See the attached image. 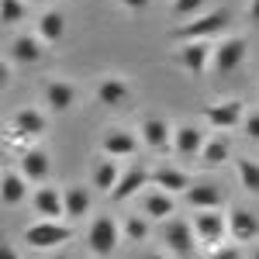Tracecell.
Returning a JSON list of instances; mask_svg holds the SVG:
<instances>
[{"label":"cell","mask_w":259,"mask_h":259,"mask_svg":"<svg viewBox=\"0 0 259 259\" xmlns=\"http://www.w3.org/2000/svg\"><path fill=\"white\" fill-rule=\"evenodd\" d=\"M152 187H159V190L177 197V194H187L194 183H190V177L180 166H159V169H152Z\"/></svg>","instance_id":"17"},{"label":"cell","mask_w":259,"mask_h":259,"mask_svg":"<svg viewBox=\"0 0 259 259\" xmlns=\"http://www.w3.org/2000/svg\"><path fill=\"white\" fill-rule=\"evenodd\" d=\"M249 18L259 21V0H249Z\"/></svg>","instance_id":"36"},{"label":"cell","mask_w":259,"mask_h":259,"mask_svg":"<svg viewBox=\"0 0 259 259\" xmlns=\"http://www.w3.org/2000/svg\"><path fill=\"white\" fill-rule=\"evenodd\" d=\"M242 132H245V139L259 142V111H249L245 121H242Z\"/></svg>","instance_id":"32"},{"label":"cell","mask_w":259,"mask_h":259,"mask_svg":"<svg viewBox=\"0 0 259 259\" xmlns=\"http://www.w3.org/2000/svg\"><path fill=\"white\" fill-rule=\"evenodd\" d=\"M45 45H56V41L66 35V18H62V11H45L38 18V31H35Z\"/></svg>","instance_id":"24"},{"label":"cell","mask_w":259,"mask_h":259,"mask_svg":"<svg viewBox=\"0 0 259 259\" xmlns=\"http://www.w3.org/2000/svg\"><path fill=\"white\" fill-rule=\"evenodd\" d=\"M162 245L173 252V256H190L194 245H197V232L194 225L183 218H169L166 221V232H162Z\"/></svg>","instance_id":"5"},{"label":"cell","mask_w":259,"mask_h":259,"mask_svg":"<svg viewBox=\"0 0 259 259\" xmlns=\"http://www.w3.org/2000/svg\"><path fill=\"white\" fill-rule=\"evenodd\" d=\"M41 132H45V114H41L38 107H21L14 121H11V139H38Z\"/></svg>","instance_id":"13"},{"label":"cell","mask_w":259,"mask_h":259,"mask_svg":"<svg viewBox=\"0 0 259 259\" xmlns=\"http://www.w3.org/2000/svg\"><path fill=\"white\" fill-rule=\"evenodd\" d=\"M252 259H259V249H256V252H252Z\"/></svg>","instance_id":"39"},{"label":"cell","mask_w":259,"mask_h":259,"mask_svg":"<svg viewBox=\"0 0 259 259\" xmlns=\"http://www.w3.org/2000/svg\"><path fill=\"white\" fill-rule=\"evenodd\" d=\"M145 259H166V256H162V252H149Z\"/></svg>","instance_id":"37"},{"label":"cell","mask_w":259,"mask_h":259,"mask_svg":"<svg viewBox=\"0 0 259 259\" xmlns=\"http://www.w3.org/2000/svg\"><path fill=\"white\" fill-rule=\"evenodd\" d=\"M177 62L190 76H200V73H207V66L214 62V45H211V41H183L180 52H177Z\"/></svg>","instance_id":"6"},{"label":"cell","mask_w":259,"mask_h":259,"mask_svg":"<svg viewBox=\"0 0 259 259\" xmlns=\"http://www.w3.org/2000/svg\"><path fill=\"white\" fill-rule=\"evenodd\" d=\"M31 207L41 221H62L66 218V197H62L56 187H38L31 194Z\"/></svg>","instance_id":"9"},{"label":"cell","mask_w":259,"mask_h":259,"mask_svg":"<svg viewBox=\"0 0 259 259\" xmlns=\"http://www.w3.org/2000/svg\"><path fill=\"white\" fill-rule=\"evenodd\" d=\"M204 132H200L197 124H180L177 132H173V149H177L180 156H187V159H197L200 152H204Z\"/></svg>","instance_id":"15"},{"label":"cell","mask_w":259,"mask_h":259,"mask_svg":"<svg viewBox=\"0 0 259 259\" xmlns=\"http://www.w3.org/2000/svg\"><path fill=\"white\" fill-rule=\"evenodd\" d=\"M228 24H232V14H228V11H204V14H197L194 21L180 24L177 31H173V38L207 41V38H214V35H221V31H228Z\"/></svg>","instance_id":"1"},{"label":"cell","mask_w":259,"mask_h":259,"mask_svg":"<svg viewBox=\"0 0 259 259\" xmlns=\"http://www.w3.org/2000/svg\"><path fill=\"white\" fill-rule=\"evenodd\" d=\"M49 169H52V162L45 156V149H35V145H28L24 152H21V177L31 180V183H41V180L49 177Z\"/></svg>","instance_id":"16"},{"label":"cell","mask_w":259,"mask_h":259,"mask_svg":"<svg viewBox=\"0 0 259 259\" xmlns=\"http://www.w3.org/2000/svg\"><path fill=\"white\" fill-rule=\"evenodd\" d=\"M28 4H38V0H28Z\"/></svg>","instance_id":"40"},{"label":"cell","mask_w":259,"mask_h":259,"mask_svg":"<svg viewBox=\"0 0 259 259\" xmlns=\"http://www.w3.org/2000/svg\"><path fill=\"white\" fill-rule=\"evenodd\" d=\"M190 225H194V232H197V242L211 245V249H218L221 242H225V235H228V218L221 214L218 207H211V211H194Z\"/></svg>","instance_id":"4"},{"label":"cell","mask_w":259,"mask_h":259,"mask_svg":"<svg viewBox=\"0 0 259 259\" xmlns=\"http://www.w3.org/2000/svg\"><path fill=\"white\" fill-rule=\"evenodd\" d=\"M121 169L118 159H111V156H104V159L94 166V187H97L100 194H114V187H118V180H121Z\"/></svg>","instance_id":"23"},{"label":"cell","mask_w":259,"mask_h":259,"mask_svg":"<svg viewBox=\"0 0 259 259\" xmlns=\"http://www.w3.org/2000/svg\"><path fill=\"white\" fill-rule=\"evenodd\" d=\"M173 211H177V197L173 194H166L159 187H152V190L142 194V214L149 221H169Z\"/></svg>","instance_id":"10"},{"label":"cell","mask_w":259,"mask_h":259,"mask_svg":"<svg viewBox=\"0 0 259 259\" xmlns=\"http://www.w3.org/2000/svg\"><path fill=\"white\" fill-rule=\"evenodd\" d=\"M100 149L111 159H124V156H135L139 152V139L132 132H124V128H107L104 139H100Z\"/></svg>","instance_id":"12"},{"label":"cell","mask_w":259,"mask_h":259,"mask_svg":"<svg viewBox=\"0 0 259 259\" xmlns=\"http://www.w3.org/2000/svg\"><path fill=\"white\" fill-rule=\"evenodd\" d=\"M204 121L211 124V128H235V124H242L245 121V104H242L239 97L232 100H218V104H211V107H204Z\"/></svg>","instance_id":"7"},{"label":"cell","mask_w":259,"mask_h":259,"mask_svg":"<svg viewBox=\"0 0 259 259\" xmlns=\"http://www.w3.org/2000/svg\"><path fill=\"white\" fill-rule=\"evenodd\" d=\"M0 259H21V252L14 249V245H4V256H0Z\"/></svg>","instance_id":"35"},{"label":"cell","mask_w":259,"mask_h":259,"mask_svg":"<svg viewBox=\"0 0 259 259\" xmlns=\"http://www.w3.org/2000/svg\"><path fill=\"white\" fill-rule=\"evenodd\" d=\"M121 239H124L121 225L114 218H107V214L94 218V225L87 228V245H90L94 256H114V249L121 245Z\"/></svg>","instance_id":"2"},{"label":"cell","mask_w":259,"mask_h":259,"mask_svg":"<svg viewBox=\"0 0 259 259\" xmlns=\"http://www.w3.org/2000/svg\"><path fill=\"white\" fill-rule=\"evenodd\" d=\"M245 56H249L245 38H225L218 49H214V62H211V66H214V73L225 76V73H235L242 62H245Z\"/></svg>","instance_id":"8"},{"label":"cell","mask_w":259,"mask_h":259,"mask_svg":"<svg viewBox=\"0 0 259 259\" xmlns=\"http://www.w3.org/2000/svg\"><path fill=\"white\" fill-rule=\"evenodd\" d=\"M187 204H194V211H211V207L225 204V194H221V187H214V183H194L187 190Z\"/></svg>","instance_id":"21"},{"label":"cell","mask_w":259,"mask_h":259,"mask_svg":"<svg viewBox=\"0 0 259 259\" xmlns=\"http://www.w3.org/2000/svg\"><path fill=\"white\" fill-rule=\"evenodd\" d=\"M121 232H124V239H128V242H145V239H149V218L132 214V218L121 225Z\"/></svg>","instance_id":"29"},{"label":"cell","mask_w":259,"mask_h":259,"mask_svg":"<svg viewBox=\"0 0 259 259\" xmlns=\"http://www.w3.org/2000/svg\"><path fill=\"white\" fill-rule=\"evenodd\" d=\"M228 159H232V145H228V139H221V135H214V139H207V145H204V152H200V166L214 169V166H225Z\"/></svg>","instance_id":"26"},{"label":"cell","mask_w":259,"mask_h":259,"mask_svg":"<svg viewBox=\"0 0 259 259\" xmlns=\"http://www.w3.org/2000/svg\"><path fill=\"white\" fill-rule=\"evenodd\" d=\"M62 197H66V218L69 221H80L87 218V211H90V190L87 187H69V190H62Z\"/></svg>","instance_id":"25"},{"label":"cell","mask_w":259,"mask_h":259,"mask_svg":"<svg viewBox=\"0 0 259 259\" xmlns=\"http://www.w3.org/2000/svg\"><path fill=\"white\" fill-rule=\"evenodd\" d=\"M139 128H142V142L152 152H169V121H162L159 114H145L139 121Z\"/></svg>","instance_id":"14"},{"label":"cell","mask_w":259,"mask_h":259,"mask_svg":"<svg viewBox=\"0 0 259 259\" xmlns=\"http://www.w3.org/2000/svg\"><path fill=\"white\" fill-rule=\"evenodd\" d=\"M235 173H239L242 190H249V194H259V162H256V159H249V156H239V159H235Z\"/></svg>","instance_id":"28"},{"label":"cell","mask_w":259,"mask_h":259,"mask_svg":"<svg viewBox=\"0 0 259 259\" xmlns=\"http://www.w3.org/2000/svg\"><path fill=\"white\" fill-rule=\"evenodd\" d=\"M152 180V173L149 169H142V166H132V169H124L118 180V187H114V194L111 197L114 200H128V197H135V194H142L145 190V183Z\"/></svg>","instance_id":"19"},{"label":"cell","mask_w":259,"mask_h":259,"mask_svg":"<svg viewBox=\"0 0 259 259\" xmlns=\"http://www.w3.org/2000/svg\"><path fill=\"white\" fill-rule=\"evenodd\" d=\"M94 94H97V104H104V107H118V104L128 100V80H121V76H104Z\"/></svg>","instance_id":"20"},{"label":"cell","mask_w":259,"mask_h":259,"mask_svg":"<svg viewBox=\"0 0 259 259\" xmlns=\"http://www.w3.org/2000/svg\"><path fill=\"white\" fill-rule=\"evenodd\" d=\"M121 4H124L132 14H142V11H149V4H152V0H121Z\"/></svg>","instance_id":"34"},{"label":"cell","mask_w":259,"mask_h":259,"mask_svg":"<svg viewBox=\"0 0 259 259\" xmlns=\"http://www.w3.org/2000/svg\"><path fill=\"white\" fill-rule=\"evenodd\" d=\"M211 259H242V256H239V245L232 242V245H218V249L211 252Z\"/></svg>","instance_id":"33"},{"label":"cell","mask_w":259,"mask_h":259,"mask_svg":"<svg viewBox=\"0 0 259 259\" xmlns=\"http://www.w3.org/2000/svg\"><path fill=\"white\" fill-rule=\"evenodd\" d=\"M228 235H232L235 245L252 242L259 235V218L252 211H245V207H232V211H228Z\"/></svg>","instance_id":"11"},{"label":"cell","mask_w":259,"mask_h":259,"mask_svg":"<svg viewBox=\"0 0 259 259\" xmlns=\"http://www.w3.org/2000/svg\"><path fill=\"white\" fill-rule=\"evenodd\" d=\"M28 197V180L21 173H4V207H18Z\"/></svg>","instance_id":"27"},{"label":"cell","mask_w":259,"mask_h":259,"mask_svg":"<svg viewBox=\"0 0 259 259\" xmlns=\"http://www.w3.org/2000/svg\"><path fill=\"white\" fill-rule=\"evenodd\" d=\"M28 11V0H4V24H18Z\"/></svg>","instance_id":"31"},{"label":"cell","mask_w":259,"mask_h":259,"mask_svg":"<svg viewBox=\"0 0 259 259\" xmlns=\"http://www.w3.org/2000/svg\"><path fill=\"white\" fill-rule=\"evenodd\" d=\"M41 45H45V41H41L38 35L21 31V35H14V41H11V59L18 62V66H35V62L41 59Z\"/></svg>","instance_id":"18"},{"label":"cell","mask_w":259,"mask_h":259,"mask_svg":"<svg viewBox=\"0 0 259 259\" xmlns=\"http://www.w3.org/2000/svg\"><path fill=\"white\" fill-rule=\"evenodd\" d=\"M200 7H204V0H173V11H169V14H173L180 24H187V21H194L197 14H204Z\"/></svg>","instance_id":"30"},{"label":"cell","mask_w":259,"mask_h":259,"mask_svg":"<svg viewBox=\"0 0 259 259\" xmlns=\"http://www.w3.org/2000/svg\"><path fill=\"white\" fill-rule=\"evenodd\" d=\"M73 239V228L66 225V221H35V225H28L24 228V242L31 245V249H59L66 242Z\"/></svg>","instance_id":"3"},{"label":"cell","mask_w":259,"mask_h":259,"mask_svg":"<svg viewBox=\"0 0 259 259\" xmlns=\"http://www.w3.org/2000/svg\"><path fill=\"white\" fill-rule=\"evenodd\" d=\"M52 259H73V256H66V252H59V256H52Z\"/></svg>","instance_id":"38"},{"label":"cell","mask_w":259,"mask_h":259,"mask_svg":"<svg viewBox=\"0 0 259 259\" xmlns=\"http://www.w3.org/2000/svg\"><path fill=\"white\" fill-rule=\"evenodd\" d=\"M73 100H76V87L73 83H66V80H52V83H45V104L52 107V111H69L73 107Z\"/></svg>","instance_id":"22"}]
</instances>
